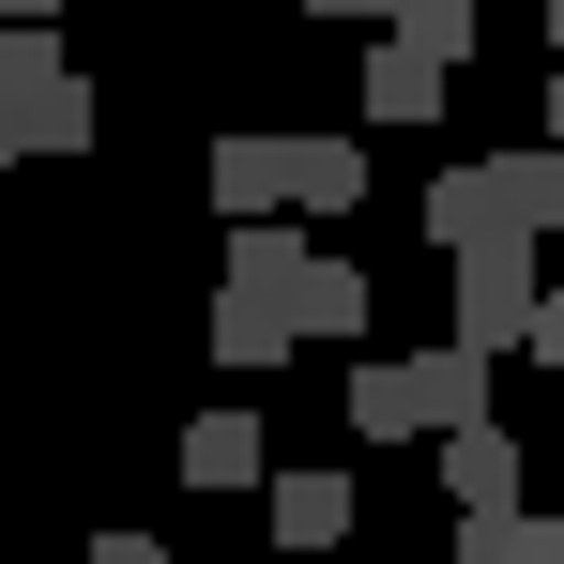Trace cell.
<instances>
[{"label":"cell","mask_w":564,"mask_h":564,"mask_svg":"<svg viewBox=\"0 0 564 564\" xmlns=\"http://www.w3.org/2000/svg\"><path fill=\"white\" fill-rule=\"evenodd\" d=\"M443 93H458V62H427L412 31H381V62H367V122H443Z\"/></svg>","instance_id":"obj_7"},{"label":"cell","mask_w":564,"mask_h":564,"mask_svg":"<svg viewBox=\"0 0 564 564\" xmlns=\"http://www.w3.org/2000/svg\"><path fill=\"white\" fill-rule=\"evenodd\" d=\"M351 427H367V443H427V412H412L397 351H367V336H351Z\"/></svg>","instance_id":"obj_12"},{"label":"cell","mask_w":564,"mask_h":564,"mask_svg":"<svg viewBox=\"0 0 564 564\" xmlns=\"http://www.w3.org/2000/svg\"><path fill=\"white\" fill-rule=\"evenodd\" d=\"M367 198V153L351 138H290V214H351Z\"/></svg>","instance_id":"obj_13"},{"label":"cell","mask_w":564,"mask_h":564,"mask_svg":"<svg viewBox=\"0 0 564 564\" xmlns=\"http://www.w3.org/2000/svg\"><path fill=\"white\" fill-rule=\"evenodd\" d=\"M427 443H443V488H458V503H519V427H488V412H458V427H427Z\"/></svg>","instance_id":"obj_6"},{"label":"cell","mask_w":564,"mask_h":564,"mask_svg":"<svg viewBox=\"0 0 564 564\" xmlns=\"http://www.w3.org/2000/svg\"><path fill=\"white\" fill-rule=\"evenodd\" d=\"M214 214H290V138H214Z\"/></svg>","instance_id":"obj_9"},{"label":"cell","mask_w":564,"mask_h":564,"mask_svg":"<svg viewBox=\"0 0 564 564\" xmlns=\"http://www.w3.org/2000/svg\"><path fill=\"white\" fill-rule=\"evenodd\" d=\"M275 443H260V412H198L184 427V488H260Z\"/></svg>","instance_id":"obj_10"},{"label":"cell","mask_w":564,"mask_h":564,"mask_svg":"<svg viewBox=\"0 0 564 564\" xmlns=\"http://www.w3.org/2000/svg\"><path fill=\"white\" fill-rule=\"evenodd\" d=\"M550 473H564V443H550Z\"/></svg>","instance_id":"obj_21"},{"label":"cell","mask_w":564,"mask_h":564,"mask_svg":"<svg viewBox=\"0 0 564 564\" xmlns=\"http://www.w3.org/2000/svg\"><path fill=\"white\" fill-rule=\"evenodd\" d=\"M381 31H412L427 62H473V46H488V15H473V0H397Z\"/></svg>","instance_id":"obj_15"},{"label":"cell","mask_w":564,"mask_h":564,"mask_svg":"<svg viewBox=\"0 0 564 564\" xmlns=\"http://www.w3.org/2000/svg\"><path fill=\"white\" fill-rule=\"evenodd\" d=\"M0 122H15V153H93V93H77V62H62L46 93H15Z\"/></svg>","instance_id":"obj_11"},{"label":"cell","mask_w":564,"mask_h":564,"mask_svg":"<svg viewBox=\"0 0 564 564\" xmlns=\"http://www.w3.org/2000/svg\"><path fill=\"white\" fill-rule=\"evenodd\" d=\"M488 367H503V351H473V336H443V351H397V381H412V412H427V427L488 412Z\"/></svg>","instance_id":"obj_8"},{"label":"cell","mask_w":564,"mask_h":564,"mask_svg":"<svg viewBox=\"0 0 564 564\" xmlns=\"http://www.w3.org/2000/svg\"><path fill=\"white\" fill-rule=\"evenodd\" d=\"M77 564H184V550H169V534H122V519H107V534H93Z\"/></svg>","instance_id":"obj_17"},{"label":"cell","mask_w":564,"mask_h":564,"mask_svg":"<svg viewBox=\"0 0 564 564\" xmlns=\"http://www.w3.org/2000/svg\"><path fill=\"white\" fill-rule=\"evenodd\" d=\"M305 15H367V31H381V15H397V0H305Z\"/></svg>","instance_id":"obj_18"},{"label":"cell","mask_w":564,"mask_h":564,"mask_svg":"<svg viewBox=\"0 0 564 564\" xmlns=\"http://www.w3.org/2000/svg\"><path fill=\"white\" fill-rule=\"evenodd\" d=\"M0 169H15V122H0Z\"/></svg>","instance_id":"obj_19"},{"label":"cell","mask_w":564,"mask_h":564,"mask_svg":"<svg viewBox=\"0 0 564 564\" xmlns=\"http://www.w3.org/2000/svg\"><path fill=\"white\" fill-rule=\"evenodd\" d=\"M488 564H564V519H534V503H519V519H503V550Z\"/></svg>","instance_id":"obj_16"},{"label":"cell","mask_w":564,"mask_h":564,"mask_svg":"<svg viewBox=\"0 0 564 564\" xmlns=\"http://www.w3.org/2000/svg\"><path fill=\"white\" fill-rule=\"evenodd\" d=\"M290 260H305V229L290 214H229V290H214V367H290Z\"/></svg>","instance_id":"obj_1"},{"label":"cell","mask_w":564,"mask_h":564,"mask_svg":"<svg viewBox=\"0 0 564 564\" xmlns=\"http://www.w3.org/2000/svg\"><path fill=\"white\" fill-rule=\"evenodd\" d=\"M62 564H77V550H62Z\"/></svg>","instance_id":"obj_22"},{"label":"cell","mask_w":564,"mask_h":564,"mask_svg":"<svg viewBox=\"0 0 564 564\" xmlns=\"http://www.w3.org/2000/svg\"><path fill=\"white\" fill-rule=\"evenodd\" d=\"M550 46H564V0H550Z\"/></svg>","instance_id":"obj_20"},{"label":"cell","mask_w":564,"mask_h":564,"mask_svg":"<svg viewBox=\"0 0 564 564\" xmlns=\"http://www.w3.org/2000/svg\"><path fill=\"white\" fill-rule=\"evenodd\" d=\"M519 305H534V245H458V336L473 351H519Z\"/></svg>","instance_id":"obj_3"},{"label":"cell","mask_w":564,"mask_h":564,"mask_svg":"<svg viewBox=\"0 0 564 564\" xmlns=\"http://www.w3.org/2000/svg\"><path fill=\"white\" fill-rule=\"evenodd\" d=\"M427 229H443V260H458V245H519V229L488 214V169H443V184H427Z\"/></svg>","instance_id":"obj_14"},{"label":"cell","mask_w":564,"mask_h":564,"mask_svg":"<svg viewBox=\"0 0 564 564\" xmlns=\"http://www.w3.org/2000/svg\"><path fill=\"white\" fill-rule=\"evenodd\" d=\"M260 519H275V550H336L351 534V473H260Z\"/></svg>","instance_id":"obj_5"},{"label":"cell","mask_w":564,"mask_h":564,"mask_svg":"<svg viewBox=\"0 0 564 564\" xmlns=\"http://www.w3.org/2000/svg\"><path fill=\"white\" fill-rule=\"evenodd\" d=\"M473 169H488V214H503L519 245H550V229H564V153H550V138H519V153H473Z\"/></svg>","instance_id":"obj_4"},{"label":"cell","mask_w":564,"mask_h":564,"mask_svg":"<svg viewBox=\"0 0 564 564\" xmlns=\"http://www.w3.org/2000/svg\"><path fill=\"white\" fill-rule=\"evenodd\" d=\"M367 321H381L367 260H336V245H305V260H290V351H336V336H367Z\"/></svg>","instance_id":"obj_2"}]
</instances>
